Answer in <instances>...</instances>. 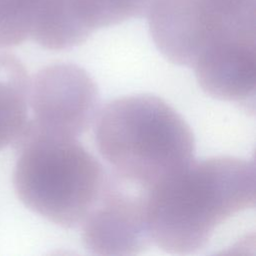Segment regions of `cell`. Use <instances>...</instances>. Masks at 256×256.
Listing matches in <instances>:
<instances>
[{
    "instance_id": "3957f363",
    "label": "cell",
    "mask_w": 256,
    "mask_h": 256,
    "mask_svg": "<svg viewBox=\"0 0 256 256\" xmlns=\"http://www.w3.org/2000/svg\"><path fill=\"white\" fill-rule=\"evenodd\" d=\"M15 192L31 211L64 228L84 220L103 188L106 173L77 138L28 124L16 141Z\"/></svg>"
},
{
    "instance_id": "7a4b0ae2",
    "label": "cell",
    "mask_w": 256,
    "mask_h": 256,
    "mask_svg": "<svg viewBox=\"0 0 256 256\" xmlns=\"http://www.w3.org/2000/svg\"><path fill=\"white\" fill-rule=\"evenodd\" d=\"M96 118L97 148L112 173L147 191L193 160L190 126L160 97L116 98Z\"/></svg>"
},
{
    "instance_id": "5b68a950",
    "label": "cell",
    "mask_w": 256,
    "mask_h": 256,
    "mask_svg": "<svg viewBox=\"0 0 256 256\" xmlns=\"http://www.w3.org/2000/svg\"><path fill=\"white\" fill-rule=\"evenodd\" d=\"M82 241L93 254L137 255L152 243L147 222V190L114 173L82 221Z\"/></svg>"
},
{
    "instance_id": "ba28073f",
    "label": "cell",
    "mask_w": 256,
    "mask_h": 256,
    "mask_svg": "<svg viewBox=\"0 0 256 256\" xmlns=\"http://www.w3.org/2000/svg\"><path fill=\"white\" fill-rule=\"evenodd\" d=\"M30 82L17 57L0 53V150L16 143L28 124Z\"/></svg>"
},
{
    "instance_id": "52a82bcc",
    "label": "cell",
    "mask_w": 256,
    "mask_h": 256,
    "mask_svg": "<svg viewBox=\"0 0 256 256\" xmlns=\"http://www.w3.org/2000/svg\"><path fill=\"white\" fill-rule=\"evenodd\" d=\"M192 68L205 93L254 112L256 44H238L217 49L200 57Z\"/></svg>"
},
{
    "instance_id": "9c48e42d",
    "label": "cell",
    "mask_w": 256,
    "mask_h": 256,
    "mask_svg": "<svg viewBox=\"0 0 256 256\" xmlns=\"http://www.w3.org/2000/svg\"><path fill=\"white\" fill-rule=\"evenodd\" d=\"M45 0H0V48L30 38Z\"/></svg>"
},
{
    "instance_id": "8992f818",
    "label": "cell",
    "mask_w": 256,
    "mask_h": 256,
    "mask_svg": "<svg viewBox=\"0 0 256 256\" xmlns=\"http://www.w3.org/2000/svg\"><path fill=\"white\" fill-rule=\"evenodd\" d=\"M29 107L32 125L77 138L96 120L99 93L83 68L56 63L41 69L30 82Z\"/></svg>"
},
{
    "instance_id": "277c9868",
    "label": "cell",
    "mask_w": 256,
    "mask_h": 256,
    "mask_svg": "<svg viewBox=\"0 0 256 256\" xmlns=\"http://www.w3.org/2000/svg\"><path fill=\"white\" fill-rule=\"evenodd\" d=\"M255 0H150L151 37L170 62L191 67L216 48L256 42Z\"/></svg>"
},
{
    "instance_id": "6da1fadb",
    "label": "cell",
    "mask_w": 256,
    "mask_h": 256,
    "mask_svg": "<svg viewBox=\"0 0 256 256\" xmlns=\"http://www.w3.org/2000/svg\"><path fill=\"white\" fill-rule=\"evenodd\" d=\"M255 183L254 161L191 160L147 191L152 242L170 254L202 250L223 223L255 207Z\"/></svg>"
}]
</instances>
